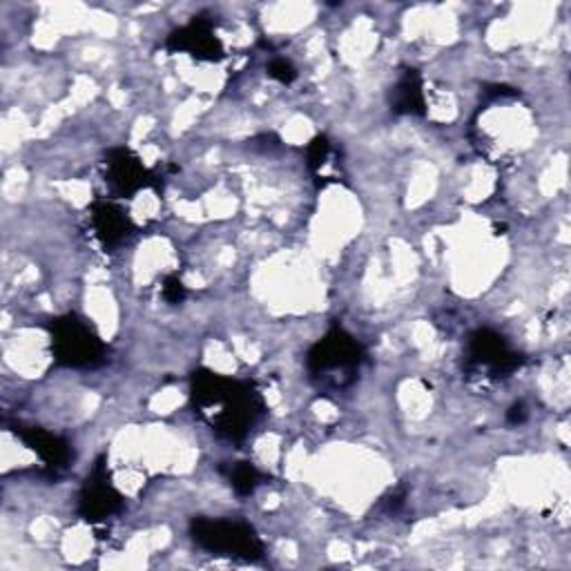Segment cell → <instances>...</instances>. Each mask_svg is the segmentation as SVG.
<instances>
[{
  "label": "cell",
  "mask_w": 571,
  "mask_h": 571,
  "mask_svg": "<svg viewBox=\"0 0 571 571\" xmlns=\"http://www.w3.org/2000/svg\"><path fill=\"white\" fill-rule=\"evenodd\" d=\"M193 405L212 431L231 442H242L248 438L253 427L266 413L264 397L250 382L225 377L212 371L195 373Z\"/></svg>",
  "instance_id": "6da1fadb"
},
{
  "label": "cell",
  "mask_w": 571,
  "mask_h": 571,
  "mask_svg": "<svg viewBox=\"0 0 571 571\" xmlns=\"http://www.w3.org/2000/svg\"><path fill=\"white\" fill-rule=\"evenodd\" d=\"M366 360L360 341L341 328H330L308 353L311 380L322 391L349 388Z\"/></svg>",
  "instance_id": "7a4b0ae2"
},
{
  "label": "cell",
  "mask_w": 571,
  "mask_h": 571,
  "mask_svg": "<svg viewBox=\"0 0 571 571\" xmlns=\"http://www.w3.org/2000/svg\"><path fill=\"white\" fill-rule=\"evenodd\" d=\"M51 351L59 364L70 369H94L105 362L101 337L77 315H63L49 326Z\"/></svg>",
  "instance_id": "3957f363"
},
{
  "label": "cell",
  "mask_w": 571,
  "mask_h": 571,
  "mask_svg": "<svg viewBox=\"0 0 571 571\" xmlns=\"http://www.w3.org/2000/svg\"><path fill=\"white\" fill-rule=\"evenodd\" d=\"M193 538L199 547L219 556L257 560L264 553L261 540L255 529L240 521L197 518L193 523Z\"/></svg>",
  "instance_id": "277c9868"
},
{
  "label": "cell",
  "mask_w": 571,
  "mask_h": 571,
  "mask_svg": "<svg viewBox=\"0 0 571 571\" xmlns=\"http://www.w3.org/2000/svg\"><path fill=\"white\" fill-rule=\"evenodd\" d=\"M469 366L489 377H506L521 366V358L493 330H478L469 341Z\"/></svg>",
  "instance_id": "5b68a950"
},
{
  "label": "cell",
  "mask_w": 571,
  "mask_h": 571,
  "mask_svg": "<svg viewBox=\"0 0 571 571\" xmlns=\"http://www.w3.org/2000/svg\"><path fill=\"white\" fill-rule=\"evenodd\" d=\"M121 506H124L121 493L112 487L105 467L98 463L94 471L88 476L85 487L81 491V502H79L81 516L90 523H101L114 516V513H119Z\"/></svg>",
  "instance_id": "8992f818"
},
{
  "label": "cell",
  "mask_w": 571,
  "mask_h": 571,
  "mask_svg": "<svg viewBox=\"0 0 571 571\" xmlns=\"http://www.w3.org/2000/svg\"><path fill=\"white\" fill-rule=\"evenodd\" d=\"M170 51H186L199 61H221L223 59V45L219 36L214 34V27L206 19H195L182 30L173 32L167 38Z\"/></svg>",
  "instance_id": "52a82bcc"
},
{
  "label": "cell",
  "mask_w": 571,
  "mask_h": 571,
  "mask_svg": "<svg viewBox=\"0 0 571 571\" xmlns=\"http://www.w3.org/2000/svg\"><path fill=\"white\" fill-rule=\"evenodd\" d=\"M107 184L121 197H132L154 184L150 170L143 167L139 156L126 148L112 150L107 156Z\"/></svg>",
  "instance_id": "ba28073f"
},
{
  "label": "cell",
  "mask_w": 571,
  "mask_h": 571,
  "mask_svg": "<svg viewBox=\"0 0 571 571\" xmlns=\"http://www.w3.org/2000/svg\"><path fill=\"white\" fill-rule=\"evenodd\" d=\"M92 225L96 237L105 248L119 246L135 231L130 217L117 203H109V201H96L92 206Z\"/></svg>",
  "instance_id": "9c48e42d"
},
{
  "label": "cell",
  "mask_w": 571,
  "mask_h": 571,
  "mask_svg": "<svg viewBox=\"0 0 571 571\" xmlns=\"http://www.w3.org/2000/svg\"><path fill=\"white\" fill-rule=\"evenodd\" d=\"M21 440L38 455V458L43 461V465L49 469V471H63L72 458V451H70V444L54 435V433H47L43 429H21L19 431Z\"/></svg>",
  "instance_id": "30bf717a"
},
{
  "label": "cell",
  "mask_w": 571,
  "mask_h": 571,
  "mask_svg": "<svg viewBox=\"0 0 571 571\" xmlns=\"http://www.w3.org/2000/svg\"><path fill=\"white\" fill-rule=\"evenodd\" d=\"M393 109L403 114H424L422 79L416 70H407V74L397 81L393 90Z\"/></svg>",
  "instance_id": "8fae6325"
},
{
  "label": "cell",
  "mask_w": 571,
  "mask_h": 571,
  "mask_svg": "<svg viewBox=\"0 0 571 571\" xmlns=\"http://www.w3.org/2000/svg\"><path fill=\"white\" fill-rule=\"evenodd\" d=\"M261 471L255 469L250 463H237L231 471V485L240 496H250L261 485Z\"/></svg>",
  "instance_id": "7c38bea8"
},
{
  "label": "cell",
  "mask_w": 571,
  "mask_h": 571,
  "mask_svg": "<svg viewBox=\"0 0 571 571\" xmlns=\"http://www.w3.org/2000/svg\"><path fill=\"white\" fill-rule=\"evenodd\" d=\"M333 154H335V150H333V145L328 143L326 137H317V139L308 145V165L315 170L317 177L328 179L326 170L333 167V161H330Z\"/></svg>",
  "instance_id": "4fadbf2b"
},
{
  "label": "cell",
  "mask_w": 571,
  "mask_h": 571,
  "mask_svg": "<svg viewBox=\"0 0 571 571\" xmlns=\"http://www.w3.org/2000/svg\"><path fill=\"white\" fill-rule=\"evenodd\" d=\"M268 74H270L275 81L283 83V85H289V83H293V81L298 79V70L291 66V61H286V59H275V61H270Z\"/></svg>",
  "instance_id": "5bb4252c"
},
{
  "label": "cell",
  "mask_w": 571,
  "mask_h": 571,
  "mask_svg": "<svg viewBox=\"0 0 571 571\" xmlns=\"http://www.w3.org/2000/svg\"><path fill=\"white\" fill-rule=\"evenodd\" d=\"M163 298L173 304H179L186 298V286L177 277H167L163 286Z\"/></svg>",
  "instance_id": "9a60e30c"
},
{
  "label": "cell",
  "mask_w": 571,
  "mask_h": 571,
  "mask_svg": "<svg viewBox=\"0 0 571 571\" xmlns=\"http://www.w3.org/2000/svg\"><path fill=\"white\" fill-rule=\"evenodd\" d=\"M525 418H527V413H525V407H523V405L511 407V411H509V422H523Z\"/></svg>",
  "instance_id": "2e32d148"
}]
</instances>
